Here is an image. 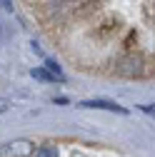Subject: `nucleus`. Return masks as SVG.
Returning a JSON list of instances; mask_svg holds the SVG:
<instances>
[{
    "mask_svg": "<svg viewBox=\"0 0 155 157\" xmlns=\"http://www.w3.org/2000/svg\"><path fill=\"white\" fill-rule=\"evenodd\" d=\"M143 112H148V115H155V105H143Z\"/></svg>",
    "mask_w": 155,
    "mask_h": 157,
    "instance_id": "423d86ee",
    "label": "nucleus"
},
{
    "mask_svg": "<svg viewBox=\"0 0 155 157\" xmlns=\"http://www.w3.org/2000/svg\"><path fill=\"white\" fill-rule=\"evenodd\" d=\"M30 75H33V77H38V80H48V82H55V80H58V77H55L48 67H35Z\"/></svg>",
    "mask_w": 155,
    "mask_h": 157,
    "instance_id": "20e7f679",
    "label": "nucleus"
},
{
    "mask_svg": "<svg viewBox=\"0 0 155 157\" xmlns=\"http://www.w3.org/2000/svg\"><path fill=\"white\" fill-rule=\"evenodd\" d=\"M35 157H58V147L55 145H43L35 152Z\"/></svg>",
    "mask_w": 155,
    "mask_h": 157,
    "instance_id": "39448f33",
    "label": "nucleus"
},
{
    "mask_svg": "<svg viewBox=\"0 0 155 157\" xmlns=\"http://www.w3.org/2000/svg\"><path fill=\"white\" fill-rule=\"evenodd\" d=\"M115 70L123 77H140V75H145V57L143 55H128L118 63Z\"/></svg>",
    "mask_w": 155,
    "mask_h": 157,
    "instance_id": "f257e3e1",
    "label": "nucleus"
},
{
    "mask_svg": "<svg viewBox=\"0 0 155 157\" xmlns=\"http://www.w3.org/2000/svg\"><path fill=\"white\" fill-rule=\"evenodd\" d=\"M75 3H80V5H90V3H95V0H75Z\"/></svg>",
    "mask_w": 155,
    "mask_h": 157,
    "instance_id": "0eeeda50",
    "label": "nucleus"
},
{
    "mask_svg": "<svg viewBox=\"0 0 155 157\" xmlns=\"http://www.w3.org/2000/svg\"><path fill=\"white\" fill-rule=\"evenodd\" d=\"M80 107H93V110H110V112H120V115H125V112H128L125 107L115 105V102H110V100H85V102H80Z\"/></svg>",
    "mask_w": 155,
    "mask_h": 157,
    "instance_id": "7ed1b4c3",
    "label": "nucleus"
},
{
    "mask_svg": "<svg viewBox=\"0 0 155 157\" xmlns=\"http://www.w3.org/2000/svg\"><path fill=\"white\" fill-rule=\"evenodd\" d=\"M35 152V145L30 140H13L0 147V157H30Z\"/></svg>",
    "mask_w": 155,
    "mask_h": 157,
    "instance_id": "f03ea898",
    "label": "nucleus"
}]
</instances>
